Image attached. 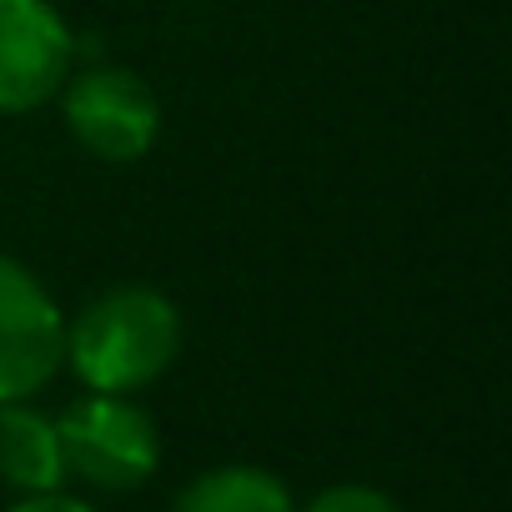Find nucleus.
Listing matches in <instances>:
<instances>
[{
    "mask_svg": "<svg viewBox=\"0 0 512 512\" xmlns=\"http://www.w3.org/2000/svg\"><path fill=\"white\" fill-rule=\"evenodd\" d=\"M0 482L16 497L61 492L71 482L56 417L41 412L36 402H6L0 407Z\"/></svg>",
    "mask_w": 512,
    "mask_h": 512,
    "instance_id": "obj_6",
    "label": "nucleus"
},
{
    "mask_svg": "<svg viewBox=\"0 0 512 512\" xmlns=\"http://www.w3.org/2000/svg\"><path fill=\"white\" fill-rule=\"evenodd\" d=\"M6 512H101L96 502H86V497H71L66 487L61 492H36V497H16Z\"/></svg>",
    "mask_w": 512,
    "mask_h": 512,
    "instance_id": "obj_9",
    "label": "nucleus"
},
{
    "mask_svg": "<svg viewBox=\"0 0 512 512\" xmlns=\"http://www.w3.org/2000/svg\"><path fill=\"white\" fill-rule=\"evenodd\" d=\"M56 432L66 477H81L96 492H136L161 467V432L131 397L81 392L66 412H56Z\"/></svg>",
    "mask_w": 512,
    "mask_h": 512,
    "instance_id": "obj_2",
    "label": "nucleus"
},
{
    "mask_svg": "<svg viewBox=\"0 0 512 512\" xmlns=\"http://www.w3.org/2000/svg\"><path fill=\"white\" fill-rule=\"evenodd\" d=\"M186 327L181 307L141 282L101 292L76 322H66V367L86 392L131 397L171 372Z\"/></svg>",
    "mask_w": 512,
    "mask_h": 512,
    "instance_id": "obj_1",
    "label": "nucleus"
},
{
    "mask_svg": "<svg viewBox=\"0 0 512 512\" xmlns=\"http://www.w3.org/2000/svg\"><path fill=\"white\" fill-rule=\"evenodd\" d=\"M56 101H61L66 131L96 161H111V166L141 161L161 136V101L126 66H91L81 76H66Z\"/></svg>",
    "mask_w": 512,
    "mask_h": 512,
    "instance_id": "obj_4",
    "label": "nucleus"
},
{
    "mask_svg": "<svg viewBox=\"0 0 512 512\" xmlns=\"http://www.w3.org/2000/svg\"><path fill=\"white\" fill-rule=\"evenodd\" d=\"M297 512H402V507L392 492H382L372 482H332Z\"/></svg>",
    "mask_w": 512,
    "mask_h": 512,
    "instance_id": "obj_8",
    "label": "nucleus"
},
{
    "mask_svg": "<svg viewBox=\"0 0 512 512\" xmlns=\"http://www.w3.org/2000/svg\"><path fill=\"white\" fill-rule=\"evenodd\" d=\"M171 512H297V497L272 467L221 462L191 477L176 492Z\"/></svg>",
    "mask_w": 512,
    "mask_h": 512,
    "instance_id": "obj_7",
    "label": "nucleus"
},
{
    "mask_svg": "<svg viewBox=\"0 0 512 512\" xmlns=\"http://www.w3.org/2000/svg\"><path fill=\"white\" fill-rule=\"evenodd\" d=\"M76 36L56 0H0V116H26L61 96Z\"/></svg>",
    "mask_w": 512,
    "mask_h": 512,
    "instance_id": "obj_5",
    "label": "nucleus"
},
{
    "mask_svg": "<svg viewBox=\"0 0 512 512\" xmlns=\"http://www.w3.org/2000/svg\"><path fill=\"white\" fill-rule=\"evenodd\" d=\"M66 372V312L46 282L0 251V407L41 397Z\"/></svg>",
    "mask_w": 512,
    "mask_h": 512,
    "instance_id": "obj_3",
    "label": "nucleus"
}]
</instances>
